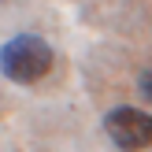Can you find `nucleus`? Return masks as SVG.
<instances>
[{
    "label": "nucleus",
    "instance_id": "f257e3e1",
    "mask_svg": "<svg viewBox=\"0 0 152 152\" xmlns=\"http://www.w3.org/2000/svg\"><path fill=\"white\" fill-rule=\"evenodd\" d=\"M48 67H52V48L37 34H19L11 41H4V48H0V71L7 82L34 86L48 74Z\"/></svg>",
    "mask_w": 152,
    "mask_h": 152
},
{
    "label": "nucleus",
    "instance_id": "f03ea898",
    "mask_svg": "<svg viewBox=\"0 0 152 152\" xmlns=\"http://www.w3.org/2000/svg\"><path fill=\"white\" fill-rule=\"evenodd\" d=\"M104 130H108V137L115 141L119 148H126V152H137V148L152 145V115L148 111H137V108L108 111V115H104Z\"/></svg>",
    "mask_w": 152,
    "mask_h": 152
},
{
    "label": "nucleus",
    "instance_id": "7ed1b4c3",
    "mask_svg": "<svg viewBox=\"0 0 152 152\" xmlns=\"http://www.w3.org/2000/svg\"><path fill=\"white\" fill-rule=\"evenodd\" d=\"M137 89H141V96H145V100H152V71H145L137 78Z\"/></svg>",
    "mask_w": 152,
    "mask_h": 152
}]
</instances>
